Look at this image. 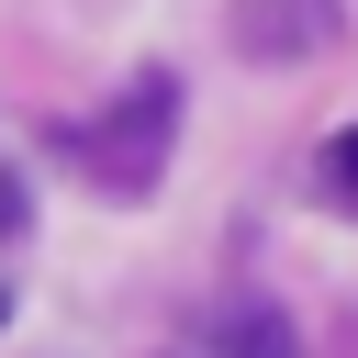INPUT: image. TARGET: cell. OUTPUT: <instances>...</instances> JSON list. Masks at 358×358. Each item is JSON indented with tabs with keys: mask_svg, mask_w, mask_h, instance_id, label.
Listing matches in <instances>:
<instances>
[{
	"mask_svg": "<svg viewBox=\"0 0 358 358\" xmlns=\"http://www.w3.org/2000/svg\"><path fill=\"white\" fill-rule=\"evenodd\" d=\"M190 358H302V336H291L280 302H213V324H201Z\"/></svg>",
	"mask_w": 358,
	"mask_h": 358,
	"instance_id": "3957f363",
	"label": "cell"
},
{
	"mask_svg": "<svg viewBox=\"0 0 358 358\" xmlns=\"http://www.w3.org/2000/svg\"><path fill=\"white\" fill-rule=\"evenodd\" d=\"M0 324H11V291H0Z\"/></svg>",
	"mask_w": 358,
	"mask_h": 358,
	"instance_id": "8992f818",
	"label": "cell"
},
{
	"mask_svg": "<svg viewBox=\"0 0 358 358\" xmlns=\"http://www.w3.org/2000/svg\"><path fill=\"white\" fill-rule=\"evenodd\" d=\"M22 224H34V190H22V179H11V168H0V246H11V235H22Z\"/></svg>",
	"mask_w": 358,
	"mask_h": 358,
	"instance_id": "5b68a950",
	"label": "cell"
},
{
	"mask_svg": "<svg viewBox=\"0 0 358 358\" xmlns=\"http://www.w3.org/2000/svg\"><path fill=\"white\" fill-rule=\"evenodd\" d=\"M324 201H336V213H358V123L324 145Z\"/></svg>",
	"mask_w": 358,
	"mask_h": 358,
	"instance_id": "277c9868",
	"label": "cell"
},
{
	"mask_svg": "<svg viewBox=\"0 0 358 358\" xmlns=\"http://www.w3.org/2000/svg\"><path fill=\"white\" fill-rule=\"evenodd\" d=\"M224 34H235V56H257V67H302V56H324V45L347 34V11H336V0H235Z\"/></svg>",
	"mask_w": 358,
	"mask_h": 358,
	"instance_id": "7a4b0ae2",
	"label": "cell"
},
{
	"mask_svg": "<svg viewBox=\"0 0 358 358\" xmlns=\"http://www.w3.org/2000/svg\"><path fill=\"white\" fill-rule=\"evenodd\" d=\"M168 145H179V78H168V67H134V78L78 123V157H90V179H101L112 201H145V190L168 179Z\"/></svg>",
	"mask_w": 358,
	"mask_h": 358,
	"instance_id": "6da1fadb",
	"label": "cell"
}]
</instances>
